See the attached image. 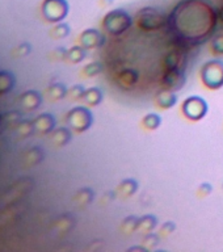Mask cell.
<instances>
[{
    "label": "cell",
    "mask_w": 223,
    "mask_h": 252,
    "mask_svg": "<svg viewBox=\"0 0 223 252\" xmlns=\"http://www.w3.org/2000/svg\"><path fill=\"white\" fill-rule=\"evenodd\" d=\"M133 19L124 9H113L104 16L103 27L108 33L113 36H120L130 29Z\"/></svg>",
    "instance_id": "obj_1"
},
{
    "label": "cell",
    "mask_w": 223,
    "mask_h": 252,
    "mask_svg": "<svg viewBox=\"0 0 223 252\" xmlns=\"http://www.w3.org/2000/svg\"><path fill=\"white\" fill-rule=\"evenodd\" d=\"M202 83L209 89H219L223 87V60H207L199 70Z\"/></svg>",
    "instance_id": "obj_2"
},
{
    "label": "cell",
    "mask_w": 223,
    "mask_h": 252,
    "mask_svg": "<svg viewBox=\"0 0 223 252\" xmlns=\"http://www.w3.org/2000/svg\"><path fill=\"white\" fill-rule=\"evenodd\" d=\"M66 124L76 133L87 132L93 124V114L87 107H75L66 113Z\"/></svg>",
    "instance_id": "obj_3"
},
{
    "label": "cell",
    "mask_w": 223,
    "mask_h": 252,
    "mask_svg": "<svg viewBox=\"0 0 223 252\" xmlns=\"http://www.w3.org/2000/svg\"><path fill=\"white\" fill-rule=\"evenodd\" d=\"M41 16L48 23H60L67 17L70 12V5L67 0H42L40 7Z\"/></svg>",
    "instance_id": "obj_4"
},
{
    "label": "cell",
    "mask_w": 223,
    "mask_h": 252,
    "mask_svg": "<svg viewBox=\"0 0 223 252\" xmlns=\"http://www.w3.org/2000/svg\"><path fill=\"white\" fill-rule=\"evenodd\" d=\"M167 19L155 8H143L137 13V25L144 32L159 30L166 25Z\"/></svg>",
    "instance_id": "obj_5"
},
{
    "label": "cell",
    "mask_w": 223,
    "mask_h": 252,
    "mask_svg": "<svg viewBox=\"0 0 223 252\" xmlns=\"http://www.w3.org/2000/svg\"><path fill=\"white\" fill-rule=\"evenodd\" d=\"M183 114L187 117L188 120L191 121H199L202 120L203 117L207 114L209 111V105L206 100L201 96H191L187 97L183 101V107H181Z\"/></svg>",
    "instance_id": "obj_6"
},
{
    "label": "cell",
    "mask_w": 223,
    "mask_h": 252,
    "mask_svg": "<svg viewBox=\"0 0 223 252\" xmlns=\"http://www.w3.org/2000/svg\"><path fill=\"white\" fill-rule=\"evenodd\" d=\"M185 68H173V70H164L162 76V85L169 91H179L187 83V76L184 74Z\"/></svg>",
    "instance_id": "obj_7"
},
{
    "label": "cell",
    "mask_w": 223,
    "mask_h": 252,
    "mask_svg": "<svg viewBox=\"0 0 223 252\" xmlns=\"http://www.w3.org/2000/svg\"><path fill=\"white\" fill-rule=\"evenodd\" d=\"M79 42L87 50L88 49H99L105 44V36L97 29L89 28L82 32V34L79 36Z\"/></svg>",
    "instance_id": "obj_8"
},
{
    "label": "cell",
    "mask_w": 223,
    "mask_h": 252,
    "mask_svg": "<svg viewBox=\"0 0 223 252\" xmlns=\"http://www.w3.org/2000/svg\"><path fill=\"white\" fill-rule=\"evenodd\" d=\"M42 95L38 91H34V89H28L20 95L19 97V103L24 109L29 111V112H33V111H37L42 105Z\"/></svg>",
    "instance_id": "obj_9"
},
{
    "label": "cell",
    "mask_w": 223,
    "mask_h": 252,
    "mask_svg": "<svg viewBox=\"0 0 223 252\" xmlns=\"http://www.w3.org/2000/svg\"><path fill=\"white\" fill-rule=\"evenodd\" d=\"M36 132L41 136H49L56 129V120L52 113H41L33 120Z\"/></svg>",
    "instance_id": "obj_10"
},
{
    "label": "cell",
    "mask_w": 223,
    "mask_h": 252,
    "mask_svg": "<svg viewBox=\"0 0 223 252\" xmlns=\"http://www.w3.org/2000/svg\"><path fill=\"white\" fill-rule=\"evenodd\" d=\"M139 82V74L134 68H125L117 75V85L122 89H133Z\"/></svg>",
    "instance_id": "obj_11"
},
{
    "label": "cell",
    "mask_w": 223,
    "mask_h": 252,
    "mask_svg": "<svg viewBox=\"0 0 223 252\" xmlns=\"http://www.w3.org/2000/svg\"><path fill=\"white\" fill-rule=\"evenodd\" d=\"M45 159V151L38 146H33L24 152L23 155V164L24 167L32 168L36 167Z\"/></svg>",
    "instance_id": "obj_12"
},
{
    "label": "cell",
    "mask_w": 223,
    "mask_h": 252,
    "mask_svg": "<svg viewBox=\"0 0 223 252\" xmlns=\"http://www.w3.org/2000/svg\"><path fill=\"white\" fill-rule=\"evenodd\" d=\"M72 133L71 130L66 126H60L56 128L50 133V142H52L56 147H63L66 144L71 142Z\"/></svg>",
    "instance_id": "obj_13"
},
{
    "label": "cell",
    "mask_w": 223,
    "mask_h": 252,
    "mask_svg": "<svg viewBox=\"0 0 223 252\" xmlns=\"http://www.w3.org/2000/svg\"><path fill=\"white\" fill-rule=\"evenodd\" d=\"M187 58L184 53L180 52H169L163 58L164 70H173V68H185Z\"/></svg>",
    "instance_id": "obj_14"
},
{
    "label": "cell",
    "mask_w": 223,
    "mask_h": 252,
    "mask_svg": "<svg viewBox=\"0 0 223 252\" xmlns=\"http://www.w3.org/2000/svg\"><path fill=\"white\" fill-rule=\"evenodd\" d=\"M177 103V96H176L173 91L169 89H162L156 95V104L162 109H171L173 108Z\"/></svg>",
    "instance_id": "obj_15"
},
{
    "label": "cell",
    "mask_w": 223,
    "mask_h": 252,
    "mask_svg": "<svg viewBox=\"0 0 223 252\" xmlns=\"http://www.w3.org/2000/svg\"><path fill=\"white\" fill-rule=\"evenodd\" d=\"M46 95L50 100L59 101L68 95V88L63 83H53L46 88Z\"/></svg>",
    "instance_id": "obj_16"
},
{
    "label": "cell",
    "mask_w": 223,
    "mask_h": 252,
    "mask_svg": "<svg viewBox=\"0 0 223 252\" xmlns=\"http://www.w3.org/2000/svg\"><path fill=\"white\" fill-rule=\"evenodd\" d=\"M138 188H139V184L136 179H125L117 187V191L122 197H132L133 195H136Z\"/></svg>",
    "instance_id": "obj_17"
},
{
    "label": "cell",
    "mask_w": 223,
    "mask_h": 252,
    "mask_svg": "<svg viewBox=\"0 0 223 252\" xmlns=\"http://www.w3.org/2000/svg\"><path fill=\"white\" fill-rule=\"evenodd\" d=\"M93 198H95V192L91 188L79 189L75 193V196H74L75 204L80 206V208H84V206H88L89 204H92Z\"/></svg>",
    "instance_id": "obj_18"
},
{
    "label": "cell",
    "mask_w": 223,
    "mask_h": 252,
    "mask_svg": "<svg viewBox=\"0 0 223 252\" xmlns=\"http://www.w3.org/2000/svg\"><path fill=\"white\" fill-rule=\"evenodd\" d=\"M84 103L89 107H97L101 104L103 101V91L97 87H91V88L85 89L83 97Z\"/></svg>",
    "instance_id": "obj_19"
},
{
    "label": "cell",
    "mask_w": 223,
    "mask_h": 252,
    "mask_svg": "<svg viewBox=\"0 0 223 252\" xmlns=\"http://www.w3.org/2000/svg\"><path fill=\"white\" fill-rule=\"evenodd\" d=\"M87 58V49L83 48L82 45H75L68 49L67 60L70 63H80Z\"/></svg>",
    "instance_id": "obj_20"
},
{
    "label": "cell",
    "mask_w": 223,
    "mask_h": 252,
    "mask_svg": "<svg viewBox=\"0 0 223 252\" xmlns=\"http://www.w3.org/2000/svg\"><path fill=\"white\" fill-rule=\"evenodd\" d=\"M15 76L9 71H0V96L9 92L15 85Z\"/></svg>",
    "instance_id": "obj_21"
},
{
    "label": "cell",
    "mask_w": 223,
    "mask_h": 252,
    "mask_svg": "<svg viewBox=\"0 0 223 252\" xmlns=\"http://www.w3.org/2000/svg\"><path fill=\"white\" fill-rule=\"evenodd\" d=\"M158 224V218L152 214H146L139 217V224H138V231L140 232H151Z\"/></svg>",
    "instance_id": "obj_22"
},
{
    "label": "cell",
    "mask_w": 223,
    "mask_h": 252,
    "mask_svg": "<svg viewBox=\"0 0 223 252\" xmlns=\"http://www.w3.org/2000/svg\"><path fill=\"white\" fill-rule=\"evenodd\" d=\"M17 134L21 137V138H27V137H30L34 134L36 132V126H34V122L33 120H21L20 124L16 126Z\"/></svg>",
    "instance_id": "obj_23"
},
{
    "label": "cell",
    "mask_w": 223,
    "mask_h": 252,
    "mask_svg": "<svg viewBox=\"0 0 223 252\" xmlns=\"http://www.w3.org/2000/svg\"><path fill=\"white\" fill-rule=\"evenodd\" d=\"M71 32V28H70V25L67 23H56L54 27L50 30V36L53 38H56V40H62V38H66V37L70 34Z\"/></svg>",
    "instance_id": "obj_24"
},
{
    "label": "cell",
    "mask_w": 223,
    "mask_h": 252,
    "mask_svg": "<svg viewBox=\"0 0 223 252\" xmlns=\"http://www.w3.org/2000/svg\"><path fill=\"white\" fill-rule=\"evenodd\" d=\"M74 226H75V220H74V217L70 216V214H64V216H62L59 220L56 221V230L60 232L71 231Z\"/></svg>",
    "instance_id": "obj_25"
},
{
    "label": "cell",
    "mask_w": 223,
    "mask_h": 252,
    "mask_svg": "<svg viewBox=\"0 0 223 252\" xmlns=\"http://www.w3.org/2000/svg\"><path fill=\"white\" fill-rule=\"evenodd\" d=\"M138 224H139V217L129 216L125 218L121 224V230L125 234H133L134 231H138Z\"/></svg>",
    "instance_id": "obj_26"
},
{
    "label": "cell",
    "mask_w": 223,
    "mask_h": 252,
    "mask_svg": "<svg viewBox=\"0 0 223 252\" xmlns=\"http://www.w3.org/2000/svg\"><path fill=\"white\" fill-rule=\"evenodd\" d=\"M142 124L148 130H156L162 125V117L159 114H156V113H148L143 117Z\"/></svg>",
    "instance_id": "obj_27"
},
{
    "label": "cell",
    "mask_w": 223,
    "mask_h": 252,
    "mask_svg": "<svg viewBox=\"0 0 223 252\" xmlns=\"http://www.w3.org/2000/svg\"><path fill=\"white\" fill-rule=\"evenodd\" d=\"M32 53V45L29 42H20V44L12 49L13 58H24Z\"/></svg>",
    "instance_id": "obj_28"
},
{
    "label": "cell",
    "mask_w": 223,
    "mask_h": 252,
    "mask_svg": "<svg viewBox=\"0 0 223 252\" xmlns=\"http://www.w3.org/2000/svg\"><path fill=\"white\" fill-rule=\"evenodd\" d=\"M103 71V64L100 62H91V63L85 64V67L83 68V75L87 78H93L101 74Z\"/></svg>",
    "instance_id": "obj_29"
},
{
    "label": "cell",
    "mask_w": 223,
    "mask_h": 252,
    "mask_svg": "<svg viewBox=\"0 0 223 252\" xmlns=\"http://www.w3.org/2000/svg\"><path fill=\"white\" fill-rule=\"evenodd\" d=\"M84 93H85V88H84L82 84H75L68 88V95L67 96L72 100H82L84 97Z\"/></svg>",
    "instance_id": "obj_30"
},
{
    "label": "cell",
    "mask_w": 223,
    "mask_h": 252,
    "mask_svg": "<svg viewBox=\"0 0 223 252\" xmlns=\"http://www.w3.org/2000/svg\"><path fill=\"white\" fill-rule=\"evenodd\" d=\"M4 120L7 122L9 128H15L17 125L20 124V121L23 120V117H21V113L19 111H11L4 116Z\"/></svg>",
    "instance_id": "obj_31"
},
{
    "label": "cell",
    "mask_w": 223,
    "mask_h": 252,
    "mask_svg": "<svg viewBox=\"0 0 223 252\" xmlns=\"http://www.w3.org/2000/svg\"><path fill=\"white\" fill-rule=\"evenodd\" d=\"M211 52L215 56H223V33H219L211 40Z\"/></svg>",
    "instance_id": "obj_32"
},
{
    "label": "cell",
    "mask_w": 223,
    "mask_h": 252,
    "mask_svg": "<svg viewBox=\"0 0 223 252\" xmlns=\"http://www.w3.org/2000/svg\"><path fill=\"white\" fill-rule=\"evenodd\" d=\"M67 52L68 49L66 48H56L50 53V59L54 62H62V60H67Z\"/></svg>",
    "instance_id": "obj_33"
},
{
    "label": "cell",
    "mask_w": 223,
    "mask_h": 252,
    "mask_svg": "<svg viewBox=\"0 0 223 252\" xmlns=\"http://www.w3.org/2000/svg\"><path fill=\"white\" fill-rule=\"evenodd\" d=\"M160 242V238L158 234H154V232H147V235L143 238V244L147 248H154L156 247Z\"/></svg>",
    "instance_id": "obj_34"
},
{
    "label": "cell",
    "mask_w": 223,
    "mask_h": 252,
    "mask_svg": "<svg viewBox=\"0 0 223 252\" xmlns=\"http://www.w3.org/2000/svg\"><path fill=\"white\" fill-rule=\"evenodd\" d=\"M175 230H176V224H173V222H171V221L164 222L163 226L160 227V231H162V234H164V235H169V234H172Z\"/></svg>",
    "instance_id": "obj_35"
},
{
    "label": "cell",
    "mask_w": 223,
    "mask_h": 252,
    "mask_svg": "<svg viewBox=\"0 0 223 252\" xmlns=\"http://www.w3.org/2000/svg\"><path fill=\"white\" fill-rule=\"evenodd\" d=\"M213 192V185L209 184V183H203V184L199 185V188H198V195L199 196H209L210 193Z\"/></svg>",
    "instance_id": "obj_36"
},
{
    "label": "cell",
    "mask_w": 223,
    "mask_h": 252,
    "mask_svg": "<svg viewBox=\"0 0 223 252\" xmlns=\"http://www.w3.org/2000/svg\"><path fill=\"white\" fill-rule=\"evenodd\" d=\"M129 251H147V247H132Z\"/></svg>",
    "instance_id": "obj_37"
},
{
    "label": "cell",
    "mask_w": 223,
    "mask_h": 252,
    "mask_svg": "<svg viewBox=\"0 0 223 252\" xmlns=\"http://www.w3.org/2000/svg\"><path fill=\"white\" fill-rule=\"evenodd\" d=\"M113 0H101V5H111Z\"/></svg>",
    "instance_id": "obj_38"
}]
</instances>
